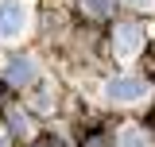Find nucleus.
Masks as SVG:
<instances>
[{
  "mask_svg": "<svg viewBox=\"0 0 155 147\" xmlns=\"http://www.w3.org/2000/svg\"><path fill=\"white\" fill-rule=\"evenodd\" d=\"M35 62H31V58H12V66H8V81H12V85H31V81H35Z\"/></svg>",
  "mask_w": 155,
  "mask_h": 147,
  "instance_id": "4",
  "label": "nucleus"
},
{
  "mask_svg": "<svg viewBox=\"0 0 155 147\" xmlns=\"http://www.w3.org/2000/svg\"><path fill=\"white\" fill-rule=\"evenodd\" d=\"M0 147H8V139H4V136H0Z\"/></svg>",
  "mask_w": 155,
  "mask_h": 147,
  "instance_id": "9",
  "label": "nucleus"
},
{
  "mask_svg": "<svg viewBox=\"0 0 155 147\" xmlns=\"http://www.w3.org/2000/svg\"><path fill=\"white\" fill-rule=\"evenodd\" d=\"M31 27V4L27 0H0V39H23Z\"/></svg>",
  "mask_w": 155,
  "mask_h": 147,
  "instance_id": "1",
  "label": "nucleus"
},
{
  "mask_svg": "<svg viewBox=\"0 0 155 147\" xmlns=\"http://www.w3.org/2000/svg\"><path fill=\"white\" fill-rule=\"evenodd\" d=\"M105 93H109V101L128 105V101H143V97L151 93V85H147L143 77H113V81L105 85Z\"/></svg>",
  "mask_w": 155,
  "mask_h": 147,
  "instance_id": "3",
  "label": "nucleus"
},
{
  "mask_svg": "<svg viewBox=\"0 0 155 147\" xmlns=\"http://www.w3.org/2000/svg\"><path fill=\"white\" fill-rule=\"evenodd\" d=\"M124 4H132V8H151L155 0H124Z\"/></svg>",
  "mask_w": 155,
  "mask_h": 147,
  "instance_id": "8",
  "label": "nucleus"
},
{
  "mask_svg": "<svg viewBox=\"0 0 155 147\" xmlns=\"http://www.w3.org/2000/svg\"><path fill=\"white\" fill-rule=\"evenodd\" d=\"M116 147H151V143H147V136H143L140 128H124L120 139H116Z\"/></svg>",
  "mask_w": 155,
  "mask_h": 147,
  "instance_id": "6",
  "label": "nucleus"
},
{
  "mask_svg": "<svg viewBox=\"0 0 155 147\" xmlns=\"http://www.w3.org/2000/svg\"><path fill=\"white\" fill-rule=\"evenodd\" d=\"M8 124H12V132H16V136H23V139H31V136H35V124H31V120H27L19 109L8 112Z\"/></svg>",
  "mask_w": 155,
  "mask_h": 147,
  "instance_id": "5",
  "label": "nucleus"
},
{
  "mask_svg": "<svg viewBox=\"0 0 155 147\" xmlns=\"http://www.w3.org/2000/svg\"><path fill=\"white\" fill-rule=\"evenodd\" d=\"M109 4H113V0H81V8H85L89 16H109Z\"/></svg>",
  "mask_w": 155,
  "mask_h": 147,
  "instance_id": "7",
  "label": "nucleus"
},
{
  "mask_svg": "<svg viewBox=\"0 0 155 147\" xmlns=\"http://www.w3.org/2000/svg\"><path fill=\"white\" fill-rule=\"evenodd\" d=\"M140 47H143V27H136V23H120L113 31V54L120 62H128V58L140 54Z\"/></svg>",
  "mask_w": 155,
  "mask_h": 147,
  "instance_id": "2",
  "label": "nucleus"
}]
</instances>
